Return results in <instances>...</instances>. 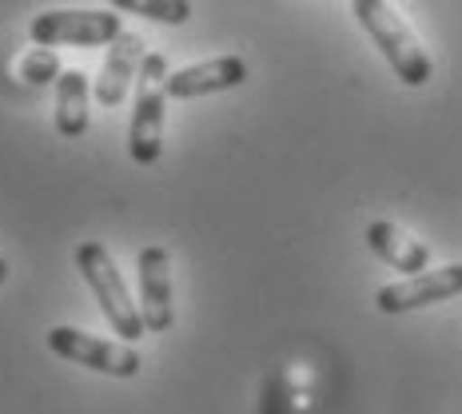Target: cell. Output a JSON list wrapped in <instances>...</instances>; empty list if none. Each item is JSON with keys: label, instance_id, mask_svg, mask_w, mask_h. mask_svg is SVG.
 Here are the masks:
<instances>
[{"label": "cell", "instance_id": "cell-4", "mask_svg": "<svg viewBox=\"0 0 462 414\" xmlns=\"http://www.w3.org/2000/svg\"><path fill=\"white\" fill-rule=\"evenodd\" d=\"M124 32V16L116 8H48V13L32 16L28 24V41L41 48H96L112 44Z\"/></svg>", "mask_w": 462, "mask_h": 414}, {"label": "cell", "instance_id": "cell-11", "mask_svg": "<svg viewBox=\"0 0 462 414\" xmlns=\"http://www.w3.org/2000/svg\"><path fill=\"white\" fill-rule=\"evenodd\" d=\"M56 132L64 140H80L88 132V76L64 69L56 80Z\"/></svg>", "mask_w": 462, "mask_h": 414}, {"label": "cell", "instance_id": "cell-8", "mask_svg": "<svg viewBox=\"0 0 462 414\" xmlns=\"http://www.w3.org/2000/svg\"><path fill=\"white\" fill-rule=\"evenodd\" d=\"M247 80V60L244 56H216V60H199L188 69L168 72V100H199V96L231 92Z\"/></svg>", "mask_w": 462, "mask_h": 414}, {"label": "cell", "instance_id": "cell-7", "mask_svg": "<svg viewBox=\"0 0 462 414\" xmlns=\"http://www.w3.org/2000/svg\"><path fill=\"white\" fill-rule=\"evenodd\" d=\"M140 319H143V331L148 335H163L171 331L176 323V303H171V259H168V247H156L148 244L140 252Z\"/></svg>", "mask_w": 462, "mask_h": 414}, {"label": "cell", "instance_id": "cell-14", "mask_svg": "<svg viewBox=\"0 0 462 414\" xmlns=\"http://www.w3.org/2000/svg\"><path fill=\"white\" fill-rule=\"evenodd\" d=\"M5 275H8V263H5V259H0V283H5Z\"/></svg>", "mask_w": 462, "mask_h": 414}, {"label": "cell", "instance_id": "cell-5", "mask_svg": "<svg viewBox=\"0 0 462 414\" xmlns=\"http://www.w3.org/2000/svg\"><path fill=\"white\" fill-rule=\"evenodd\" d=\"M48 351L60 354L69 363H80L88 371L112 374V379H132L140 374V354L124 343H104L96 335H84L76 327H52L48 331Z\"/></svg>", "mask_w": 462, "mask_h": 414}, {"label": "cell", "instance_id": "cell-6", "mask_svg": "<svg viewBox=\"0 0 462 414\" xmlns=\"http://www.w3.org/2000/svg\"><path fill=\"white\" fill-rule=\"evenodd\" d=\"M462 295V263H450V267H439V271H419L402 283H387L379 287L374 295V307L383 315H407V311H419V307H430V303H447Z\"/></svg>", "mask_w": 462, "mask_h": 414}, {"label": "cell", "instance_id": "cell-9", "mask_svg": "<svg viewBox=\"0 0 462 414\" xmlns=\"http://www.w3.org/2000/svg\"><path fill=\"white\" fill-rule=\"evenodd\" d=\"M140 60H143V41L136 32H120L108 44V56H104L100 76H96V84H92L96 100H100L104 108H116V104L128 96L132 80H136Z\"/></svg>", "mask_w": 462, "mask_h": 414}, {"label": "cell", "instance_id": "cell-10", "mask_svg": "<svg viewBox=\"0 0 462 414\" xmlns=\"http://www.w3.org/2000/svg\"><path fill=\"white\" fill-rule=\"evenodd\" d=\"M367 247L383 259V263H391L394 271L419 275V271H427V263H430V247L419 244V239H411L407 231L387 224V219H374L367 227Z\"/></svg>", "mask_w": 462, "mask_h": 414}, {"label": "cell", "instance_id": "cell-3", "mask_svg": "<svg viewBox=\"0 0 462 414\" xmlns=\"http://www.w3.org/2000/svg\"><path fill=\"white\" fill-rule=\"evenodd\" d=\"M136 108H132V128H128V152L132 160L152 168L163 156V112H168V60L160 52L143 56L140 76H136Z\"/></svg>", "mask_w": 462, "mask_h": 414}, {"label": "cell", "instance_id": "cell-2", "mask_svg": "<svg viewBox=\"0 0 462 414\" xmlns=\"http://www.w3.org/2000/svg\"><path fill=\"white\" fill-rule=\"evenodd\" d=\"M76 271L84 275V283H88V291L96 295V303H100L104 319L112 323V331L120 335V339H140L143 331V319H140V307L128 299V287H124L120 271H116L112 255L104 244H96V239H84L80 247H76Z\"/></svg>", "mask_w": 462, "mask_h": 414}, {"label": "cell", "instance_id": "cell-1", "mask_svg": "<svg viewBox=\"0 0 462 414\" xmlns=\"http://www.w3.org/2000/svg\"><path fill=\"white\" fill-rule=\"evenodd\" d=\"M351 13H355V21L363 24V32L374 41V48L387 56V64L407 88H422V84L430 80L435 64H430L427 48L419 44V36L411 32L407 21L394 13L387 0H355Z\"/></svg>", "mask_w": 462, "mask_h": 414}, {"label": "cell", "instance_id": "cell-12", "mask_svg": "<svg viewBox=\"0 0 462 414\" xmlns=\"http://www.w3.org/2000/svg\"><path fill=\"white\" fill-rule=\"evenodd\" d=\"M112 8L132 16H148L156 24H184L191 21V0H112Z\"/></svg>", "mask_w": 462, "mask_h": 414}, {"label": "cell", "instance_id": "cell-13", "mask_svg": "<svg viewBox=\"0 0 462 414\" xmlns=\"http://www.w3.org/2000/svg\"><path fill=\"white\" fill-rule=\"evenodd\" d=\"M60 72H64L60 69V56H56L52 48H41V44H36L32 52L21 60V76L32 84V88H44V84L60 80Z\"/></svg>", "mask_w": 462, "mask_h": 414}]
</instances>
